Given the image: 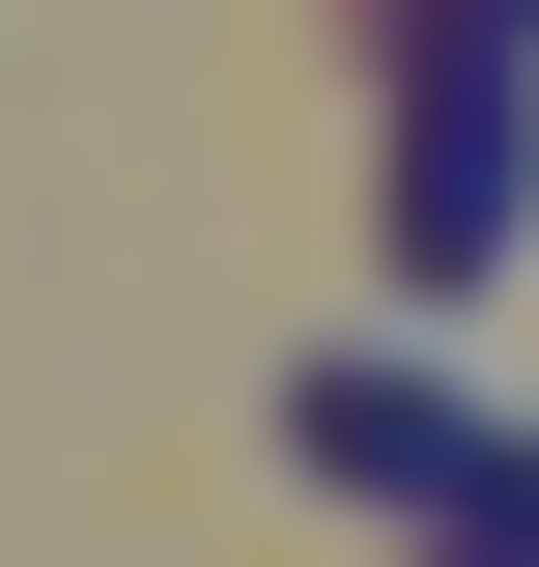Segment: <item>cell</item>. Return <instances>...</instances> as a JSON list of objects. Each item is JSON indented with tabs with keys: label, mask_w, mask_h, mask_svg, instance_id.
Wrapping results in <instances>:
<instances>
[{
	"label": "cell",
	"mask_w": 539,
	"mask_h": 567,
	"mask_svg": "<svg viewBox=\"0 0 539 567\" xmlns=\"http://www.w3.org/2000/svg\"><path fill=\"white\" fill-rule=\"evenodd\" d=\"M511 227H539V58L455 29L426 114H398V284H511Z\"/></svg>",
	"instance_id": "cell-2"
},
{
	"label": "cell",
	"mask_w": 539,
	"mask_h": 567,
	"mask_svg": "<svg viewBox=\"0 0 539 567\" xmlns=\"http://www.w3.org/2000/svg\"><path fill=\"white\" fill-rule=\"evenodd\" d=\"M455 29H511V58H539V0H455Z\"/></svg>",
	"instance_id": "cell-3"
},
{
	"label": "cell",
	"mask_w": 539,
	"mask_h": 567,
	"mask_svg": "<svg viewBox=\"0 0 539 567\" xmlns=\"http://www.w3.org/2000/svg\"><path fill=\"white\" fill-rule=\"evenodd\" d=\"M482 567H511V539H482Z\"/></svg>",
	"instance_id": "cell-4"
},
{
	"label": "cell",
	"mask_w": 539,
	"mask_h": 567,
	"mask_svg": "<svg viewBox=\"0 0 539 567\" xmlns=\"http://www.w3.org/2000/svg\"><path fill=\"white\" fill-rule=\"evenodd\" d=\"M313 454H340V483H398V511H455V539H511V567H539V425H511V398H455V369H398V341H340V369H313Z\"/></svg>",
	"instance_id": "cell-1"
}]
</instances>
